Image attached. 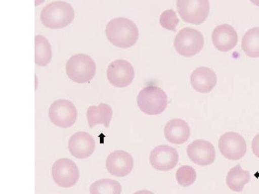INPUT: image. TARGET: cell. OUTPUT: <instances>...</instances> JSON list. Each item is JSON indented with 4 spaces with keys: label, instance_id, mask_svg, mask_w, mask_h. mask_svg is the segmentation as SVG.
Masks as SVG:
<instances>
[{
    "label": "cell",
    "instance_id": "obj_1",
    "mask_svg": "<svg viewBox=\"0 0 259 194\" xmlns=\"http://www.w3.org/2000/svg\"><path fill=\"white\" fill-rule=\"evenodd\" d=\"M105 32L112 44L122 48H130L135 45L140 34L135 23L124 17L111 20L106 25Z\"/></svg>",
    "mask_w": 259,
    "mask_h": 194
},
{
    "label": "cell",
    "instance_id": "obj_2",
    "mask_svg": "<svg viewBox=\"0 0 259 194\" xmlns=\"http://www.w3.org/2000/svg\"><path fill=\"white\" fill-rule=\"evenodd\" d=\"M75 18L73 7L64 1H55L41 11L40 20L48 29H60L68 26Z\"/></svg>",
    "mask_w": 259,
    "mask_h": 194
},
{
    "label": "cell",
    "instance_id": "obj_3",
    "mask_svg": "<svg viewBox=\"0 0 259 194\" xmlns=\"http://www.w3.org/2000/svg\"><path fill=\"white\" fill-rule=\"evenodd\" d=\"M137 103L141 111L145 114L158 115L167 107V95L160 87L148 85L139 93Z\"/></svg>",
    "mask_w": 259,
    "mask_h": 194
},
{
    "label": "cell",
    "instance_id": "obj_4",
    "mask_svg": "<svg viewBox=\"0 0 259 194\" xmlns=\"http://www.w3.org/2000/svg\"><path fill=\"white\" fill-rule=\"evenodd\" d=\"M69 79L78 84H85L93 79L96 73V65L91 57L77 54L69 58L66 66Z\"/></svg>",
    "mask_w": 259,
    "mask_h": 194
},
{
    "label": "cell",
    "instance_id": "obj_5",
    "mask_svg": "<svg viewBox=\"0 0 259 194\" xmlns=\"http://www.w3.org/2000/svg\"><path fill=\"white\" fill-rule=\"evenodd\" d=\"M204 38L201 32L192 27L180 30L176 36L174 46L182 56L192 57L203 50Z\"/></svg>",
    "mask_w": 259,
    "mask_h": 194
},
{
    "label": "cell",
    "instance_id": "obj_6",
    "mask_svg": "<svg viewBox=\"0 0 259 194\" xmlns=\"http://www.w3.org/2000/svg\"><path fill=\"white\" fill-rule=\"evenodd\" d=\"M177 9L185 22L200 25L206 20L209 15V2L208 0H178Z\"/></svg>",
    "mask_w": 259,
    "mask_h": 194
},
{
    "label": "cell",
    "instance_id": "obj_7",
    "mask_svg": "<svg viewBox=\"0 0 259 194\" xmlns=\"http://www.w3.org/2000/svg\"><path fill=\"white\" fill-rule=\"evenodd\" d=\"M49 117L55 126L69 128L77 121V108L67 99H58L49 108Z\"/></svg>",
    "mask_w": 259,
    "mask_h": 194
},
{
    "label": "cell",
    "instance_id": "obj_8",
    "mask_svg": "<svg viewBox=\"0 0 259 194\" xmlns=\"http://www.w3.org/2000/svg\"><path fill=\"white\" fill-rule=\"evenodd\" d=\"M52 175L57 185L62 188H71L79 179V169L75 162L68 158H62L53 164Z\"/></svg>",
    "mask_w": 259,
    "mask_h": 194
},
{
    "label": "cell",
    "instance_id": "obj_9",
    "mask_svg": "<svg viewBox=\"0 0 259 194\" xmlns=\"http://www.w3.org/2000/svg\"><path fill=\"white\" fill-rule=\"evenodd\" d=\"M220 151L224 158L230 160H239L247 152L246 140L240 134L230 131L223 134L219 142Z\"/></svg>",
    "mask_w": 259,
    "mask_h": 194
},
{
    "label": "cell",
    "instance_id": "obj_10",
    "mask_svg": "<svg viewBox=\"0 0 259 194\" xmlns=\"http://www.w3.org/2000/svg\"><path fill=\"white\" fill-rule=\"evenodd\" d=\"M107 78L110 84L117 87H126L133 82L134 68L129 62L118 59L111 62L107 68Z\"/></svg>",
    "mask_w": 259,
    "mask_h": 194
},
{
    "label": "cell",
    "instance_id": "obj_11",
    "mask_svg": "<svg viewBox=\"0 0 259 194\" xmlns=\"http://www.w3.org/2000/svg\"><path fill=\"white\" fill-rule=\"evenodd\" d=\"M179 161L177 150L170 146L163 144L155 147L149 157L150 165L157 170L167 172L173 169Z\"/></svg>",
    "mask_w": 259,
    "mask_h": 194
},
{
    "label": "cell",
    "instance_id": "obj_12",
    "mask_svg": "<svg viewBox=\"0 0 259 194\" xmlns=\"http://www.w3.org/2000/svg\"><path fill=\"white\" fill-rule=\"evenodd\" d=\"M106 168L113 176L123 177L131 174L134 168L133 156L124 150H115L108 156Z\"/></svg>",
    "mask_w": 259,
    "mask_h": 194
},
{
    "label": "cell",
    "instance_id": "obj_13",
    "mask_svg": "<svg viewBox=\"0 0 259 194\" xmlns=\"http://www.w3.org/2000/svg\"><path fill=\"white\" fill-rule=\"evenodd\" d=\"M187 152L189 158L200 166L211 165L216 158L213 145L205 140H194L187 147Z\"/></svg>",
    "mask_w": 259,
    "mask_h": 194
},
{
    "label": "cell",
    "instance_id": "obj_14",
    "mask_svg": "<svg viewBox=\"0 0 259 194\" xmlns=\"http://www.w3.org/2000/svg\"><path fill=\"white\" fill-rule=\"evenodd\" d=\"M96 147L94 137L84 131L74 133L68 141L69 151L71 156L79 159L89 158L93 154Z\"/></svg>",
    "mask_w": 259,
    "mask_h": 194
},
{
    "label": "cell",
    "instance_id": "obj_15",
    "mask_svg": "<svg viewBox=\"0 0 259 194\" xmlns=\"http://www.w3.org/2000/svg\"><path fill=\"white\" fill-rule=\"evenodd\" d=\"M212 40L217 50L222 52H229L237 44V32L230 25H219L212 32Z\"/></svg>",
    "mask_w": 259,
    "mask_h": 194
},
{
    "label": "cell",
    "instance_id": "obj_16",
    "mask_svg": "<svg viewBox=\"0 0 259 194\" xmlns=\"http://www.w3.org/2000/svg\"><path fill=\"white\" fill-rule=\"evenodd\" d=\"M217 83L216 73L207 67H200L193 71L191 76V84L199 93H209Z\"/></svg>",
    "mask_w": 259,
    "mask_h": 194
},
{
    "label": "cell",
    "instance_id": "obj_17",
    "mask_svg": "<svg viewBox=\"0 0 259 194\" xmlns=\"http://www.w3.org/2000/svg\"><path fill=\"white\" fill-rule=\"evenodd\" d=\"M164 135L166 139L172 144H182L188 140L191 135V129L184 120L174 119L166 124Z\"/></svg>",
    "mask_w": 259,
    "mask_h": 194
},
{
    "label": "cell",
    "instance_id": "obj_18",
    "mask_svg": "<svg viewBox=\"0 0 259 194\" xmlns=\"http://www.w3.org/2000/svg\"><path fill=\"white\" fill-rule=\"evenodd\" d=\"M113 116L112 108L106 104L101 103L98 106H92L87 112L88 122L90 128L103 124L106 128H109Z\"/></svg>",
    "mask_w": 259,
    "mask_h": 194
},
{
    "label": "cell",
    "instance_id": "obj_19",
    "mask_svg": "<svg viewBox=\"0 0 259 194\" xmlns=\"http://www.w3.org/2000/svg\"><path fill=\"white\" fill-rule=\"evenodd\" d=\"M250 180L249 171L243 170L240 165H237L229 171L226 177V184L231 190L241 192L244 185Z\"/></svg>",
    "mask_w": 259,
    "mask_h": 194
},
{
    "label": "cell",
    "instance_id": "obj_20",
    "mask_svg": "<svg viewBox=\"0 0 259 194\" xmlns=\"http://www.w3.org/2000/svg\"><path fill=\"white\" fill-rule=\"evenodd\" d=\"M52 57V46L45 36H35V63L40 67L47 66Z\"/></svg>",
    "mask_w": 259,
    "mask_h": 194
},
{
    "label": "cell",
    "instance_id": "obj_21",
    "mask_svg": "<svg viewBox=\"0 0 259 194\" xmlns=\"http://www.w3.org/2000/svg\"><path fill=\"white\" fill-rule=\"evenodd\" d=\"M242 48L247 57H259V27H253L245 33L242 38Z\"/></svg>",
    "mask_w": 259,
    "mask_h": 194
},
{
    "label": "cell",
    "instance_id": "obj_22",
    "mask_svg": "<svg viewBox=\"0 0 259 194\" xmlns=\"http://www.w3.org/2000/svg\"><path fill=\"white\" fill-rule=\"evenodd\" d=\"M121 184L109 179L98 180L90 186V194H121Z\"/></svg>",
    "mask_w": 259,
    "mask_h": 194
},
{
    "label": "cell",
    "instance_id": "obj_23",
    "mask_svg": "<svg viewBox=\"0 0 259 194\" xmlns=\"http://www.w3.org/2000/svg\"><path fill=\"white\" fill-rule=\"evenodd\" d=\"M176 178L180 185L184 187L189 186L195 182L196 172L191 166H182L178 168Z\"/></svg>",
    "mask_w": 259,
    "mask_h": 194
},
{
    "label": "cell",
    "instance_id": "obj_24",
    "mask_svg": "<svg viewBox=\"0 0 259 194\" xmlns=\"http://www.w3.org/2000/svg\"><path fill=\"white\" fill-rule=\"evenodd\" d=\"M180 20L177 13L172 9H168L162 13L159 18V24L162 27L169 31H176Z\"/></svg>",
    "mask_w": 259,
    "mask_h": 194
},
{
    "label": "cell",
    "instance_id": "obj_25",
    "mask_svg": "<svg viewBox=\"0 0 259 194\" xmlns=\"http://www.w3.org/2000/svg\"><path fill=\"white\" fill-rule=\"evenodd\" d=\"M251 149L253 153L259 158V133L256 135L252 140Z\"/></svg>",
    "mask_w": 259,
    "mask_h": 194
},
{
    "label": "cell",
    "instance_id": "obj_26",
    "mask_svg": "<svg viewBox=\"0 0 259 194\" xmlns=\"http://www.w3.org/2000/svg\"><path fill=\"white\" fill-rule=\"evenodd\" d=\"M133 194H154L153 192H152V191H149V190H139L136 191V192L134 193Z\"/></svg>",
    "mask_w": 259,
    "mask_h": 194
}]
</instances>
